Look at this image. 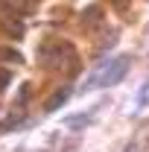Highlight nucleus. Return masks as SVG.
I'll return each mask as SVG.
<instances>
[{"label": "nucleus", "instance_id": "nucleus-1", "mask_svg": "<svg viewBox=\"0 0 149 152\" xmlns=\"http://www.w3.org/2000/svg\"><path fill=\"white\" fill-rule=\"evenodd\" d=\"M126 67H129V61H126V58H117V61L111 64V70L102 76V85H114V82H120L123 73H126Z\"/></svg>", "mask_w": 149, "mask_h": 152}]
</instances>
